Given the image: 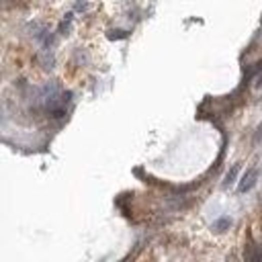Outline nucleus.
I'll return each mask as SVG.
<instances>
[{
  "mask_svg": "<svg viewBox=\"0 0 262 262\" xmlns=\"http://www.w3.org/2000/svg\"><path fill=\"white\" fill-rule=\"evenodd\" d=\"M256 180H258V170L252 168V170H248V172L244 174V178H242V182H240L238 190H240V192H248V190L256 184Z\"/></svg>",
  "mask_w": 262,
  "mask_h": 262,
  "instance_id": "nucleus-1",
  "label": "nucleus"
},
{
  "mask_svg": "<svg viewBox=\"0 0 262 262\" xmlns=\"http://www.w3.org/2000/svg\"><path fill=\"white\" fill-rule=\"evenodd\" d=\"M39 60H41V64H43V68L46 70H52L54 68V54H52V50L50 48H43L41 50V56H39Z\"/></svg>",
  "mask_w": 262,
  "mask_h": 262,
  "instance_id": "nucleus-2",
  "label": "nucleus"
},
{
  "mask_svg": "<svg viewBox=\"0 0 262 262\" xmlns=\"http://www.w3.org/2000/svg\"><path fill=\"white\" fill-rule=\"evenodd\" d=\"M230 226H232V220H230V217H220V220H217V222L213 224V232L224 234V232L230 230Z\"/></svg>",
  "mask_w": 262,
  "mask_h": 262,
  "instance_id": "nucleus-3",
  "label": "nucleus"
},
{
  "mask_svg": "<svg viewBox=\"0 0 262 262\" xmlns=\"http://www.w3.org/2000/svg\"><path fill=\"white\" fill-rule=\"evenodd\" d=\"M70 25H72V14H66V18L62 20L60 27H58V33H60V35H68Z\"/></svg>",
  "mask_w": 262,
  "mask_h": 262,
  "instance_id": "nucleus-4",
  "label": "nucleus"
},
{
  "mask_svg": "<svg viewBox=\"0 0 262 262\" xmlns=\"http://www.w3.org/2000/svg\"><path fill=\"white\" fill-rule=\"evenodd\" d=\"M238 172H240V164H236L230 172H228V176H226V180H224V186H230L234 180H236V176H238Z\"/></svg>",
  "mask_w": 262,
  "mask_h": 262,
  "instance_id": "nucleus-5",
  "label": "nucleus"
},
{
  "mask_svg": "<svg viewBox=\"0 0 262 262\" xmlns=\"http://www.w3.org/2000/svg\"><path fill=\"white\" fill-rule=\"evenodd\" d=\"M127 35H129L127 31H108V33H106V37L113 39V41H115V39H125Z\"/></svg>",
  "mask_w": 262,
  "mask_h": 262,
  "instance_id": "nucleus-6",
  "label": "nucleus"
}]
</instances>
